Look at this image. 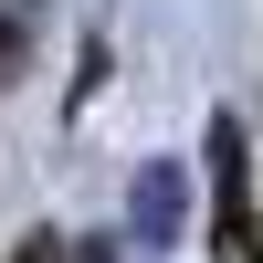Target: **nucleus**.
Wrapping results in <instances>:
<instances>
[{"label": "nucleus", "mask_w": 263, "mask_h": 263, "mask_svg": "<svg viewBox=\"0 0 263 263\" xmlns=\"http://www.w3.org/2000/svg\"><path fill=\"white\" fill-rule=\"evenodd\" d=\"M21 53H32V21H21V11H0V84H11V63Z\"/></svg>", "instance_id": "4"}, {"label": "nucleus", "mask_w": 263, "mask_h": 263, "mask_svg": "<svg viewBox=\"0 0 263 263\" xmlns=\"http://www.w3.org/2000/svg\"><path fill=\"white\" fill-rule=\"evenodd\" d=\"M211 211H221L232 263H263V221H253V158H242V116H211Z\"/></svg>", "instance_id": "1"}, {"label": "nucleus", "mask_w": 263, "mask_h": 263, "mask_svg": "<svg viewBox=\"0 0 263 263\" xmlns=\"http://www.w3.org/2000/svg\"><path fill=\"white\" fill-rule=\"evenodd\" d=\"M21 263H116V253H105V242H74V232H32Z\"/></svg>", "instance_id": "3"}, {"label": "nucleus", "mask_w": 263, "mask_h": 263, "mask_svg": "<svg viewBox=\"0 0 263 263\" xmlns=\"http://www.w3.org/2000/svg\"><path fill=\"white\" fill-rule=\"evenodd\" d=\"M126 221H137V253L179 242V168H147V179H137V200H126Z\"/></svg>", "instance_id": "2"}]
</instances>
